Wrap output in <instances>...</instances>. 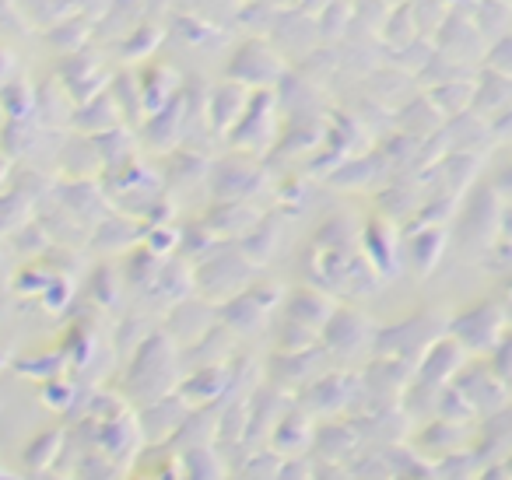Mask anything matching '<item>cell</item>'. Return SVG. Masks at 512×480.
I'll use <instances>...</instances> for the list:
<instances>
[{
	"label": "cell",
	"mask_w": 512,
	"mask_h": 480,
	"mask_svg": "<svg viewBox=\"0 0 512 480\" xmlns=\"http://www.w3.org/2000/svg\"><path fill=\"white\" fill-rule=\"evenodd\" d=\"M309 442H313V424H309L306 417V407H292L285 410V414L278 417V424H274L271 431V445L274 452H281V456H299V452L309 449Z\"/></svg>",
	"instance_id": "cell-3"
},
{
	"label": "cell",
	"mask_w": 512,
	"mask_h": 480,
	"mask_svg": "<svg viewBox=\"0 0 512 480\" xmlns=\"http://www.w3.org/2000/svg\"><path fill=\"white\" fill-rule=\"evenodd\" d=\"M330 316H334V302L323 298L320 291H313V288H295L292 295L285 298V319H292V323H299V326L323 330Z\"/></svg>",
	"instance_id": "cell-4"
},
{
	"label": "cell",
	"mask_w": 512,
	"mask_h": 480,
	"mask_svg": "<svg viewBox=\"0 0 512 480\" xmlns=\"http://www.w3.org/2000/svg\"><path fill=\"white\" fill-rule=\"evenodd\" d=\"M36 480H60V477H53L50 470H36Z\"/></svg>",
	"instance_id": "cell-7"
},
{
	"label": "cell",
	"mask_w": 512,
	"mask_h": 480,
	"mask_svg": "<svg viewBox=\"0 0 512 480\" xmlns=\"http://www.w3.org/2000/svg\"><path fill=\"white\" fill-rule=\"evenodd\" d=\"M169 372H172L169 337L155 333V337H148L141 347H137V358H134V365H130V375H127L130 393H134L141 403L158 400V396H165V389H169V382L162 379V375H169Z\"/></svg>",
	"instance_id": "cell-1"
},
{
	"label": "cell",
	"mask_w": 512,
	"mask_h": 480,
	"mask_svg": "<svg viewBox=\"0 0 512 480\" xmlns=\"http://www.w3.org/2000/svg\"><path fill=\"white\" fill-rule=\"evenodd\" d=\"M267 288H246L239 291V295H232L225 305L218 309V316L225 319L232 330L239 333H249V330H260L267 319V312L274 309V305L281 302V291L271 288V295H264Z\"/></svg>",
	"instance_id": "cell-2"
},
{
	"label": "cell",
	"mask_w": 512,
	"mask_h": 480,
	"mask_svg": "<svg viewBox=\"0 0 512 480\" xmlns=\"http://www.w3.org/2000/svg\"><path fill=\"white\" fill-rule=\"evenodd\" d=\"M309 480H351V473L337 459H316L309 463Z\"/></svg>",
	"instance_id": "cell-6"
},
{
	"label": "cell",
	"mask_w": 512,
	"mask_h": 480,
	"mask_svg": "<svg viewBox=\"0 0 512 480\" xmlns=\"http://www.w3.org/2000/svg\"><path fill=\"white\" fill-rule=\"evenodd\" d=\"M57 445H60V431H43V435L25 449V463H29L32 470H43V466L57 456Z\"/></svg>",
	"instance_id": "cell-5"
}]
</instances>
